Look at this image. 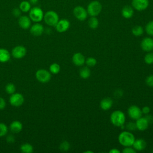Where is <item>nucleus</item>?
Here are the masks:
<instances>
[{"mask_svg":"<svg viewBox=\"0 0 153 153\" xmlns=\"http://www.w3.org/2000/svg\"><path fill=\"white\" fill-rule=\"evenodd\" d=\"M135 137L129 131H123L118 136L120 143L124 146H131L134 143Z\"/></svg>","mask_w":153,"mask_h":153,"instance_id":"nucleus-1","label":"nucleus"},{"mask_svg":"<svg viewBox=\"0 0 153 153\" xmlns=\"http://www.w3.org/2000/svg\"><path fill=\"white\" fill-rule=\"evenodd\" d=\"M110 121L114 126L117 127H121L126 122L125 114L120 110L115 111L111 114Z\"/></svg>","mask_w":153,"mask_h":153,"instance_id":"nucleus-2","label":"nucleus"},{"mask_svg":"<svg viewBox=\"0 0 153 153\" xmlns=\"http://www.w3.org/2000/svg\"><path fill=\"white\" fill-rule=\"evenodd\" d=\"M102 10V6L98 1H93L87 5V11L91 17H96L98 16Z\"/></svg>","mask_w":153,"mask_h":153,"instance_id":"nucleus-3","label":"nucleus"},{"mask_svg":"<svg viewBox=\"0 0 153 153\" xmlns=\"http://www.w3.org/2000/svg\"><path fill=\"white\" fill-rule=\"evenodd\" d=\"M43 19L47 25L55 27L59 20V15L56 11L50 10L47 11L44 14Z\"/></svg>","mask_w":153,"mask_h":153,"instance_id":"nucleus-4","label":"nucleus"},{"mask_svg":"<svg viewBox=\"0 0 153 153\" xmlns=\"http://www.w3.org/2000/svg\"><path fill=\"white\" fill-rule=\"evenodd\" d=\"M29 17L31 21L35 23L40 22L44 19V13L42 10L38 7H34L31 8L29 11Z\"/></svg>","mask_w":153,"mask_h":153,"instance_id":"nucleus-5","label":"nucleus"},{"mask_svg":"<svg viewBox=\"0 0 153 153\" xmlns=\"http://www.w3.org/2000/svg\"><path fill=\"white\" fill-rule=\"evenodd\" d=\"M36 79L42 83H47L50 81L51 78V72L45 69H39L35 74Z\"/></svg>","mask_w":153,"mask_h":153,"instance_id":"nucleus-6","label":"nucleus"},{"mask_svg":"<svg viewBox=\"0 0 153 153\" xmlns=\"http://www.w3.org/2000/svg\"><path fill=\"white\" fill-rule=\"evenodd\" d=\"M73 14L75 18L79 21L85 20L88 16L87 10L80 5L76 6L74 8L73 10Z\"/></svg>","mask_w":153,"mask_h":153,"instance_id":"nucleus-7","label":"nucleus"},{"mask_svg":"<svg viewBox=\"0 0 153 153\" xmlns=\"http://www.w3.org/2000/svg\"><path fill=\"white\" fill-rule=\"evenodd\" d=\"M24 102V97L20 93H13L10 97V104L15 107H19L22 105Z\"/></svg>","mask_w":153,"mask_h":153,"instance_id":"nucleus-8","label":"nucleus"},{"mask_svg":"<svg viewBox=\"0 0 153 153\" xmlns=\"http://www.w3.org/2000/svg\"><path fill=\"white\" fill-rule=\"evenodd\" d=\"M128 115L130 118L133 120H137L141 117L142 115V112L141 109L136 105L130 106L127 111Z\"/></svg>","mask_w":153,"mask_h":153,"instance_id":"nucleus-9","label":"nucleus"},{"mask_svg":"<svg viewBox=\"0 0 153 153\" xmlns=\"http://www.w3.org/2000/svg\"><path fill=\"white\" fill-rule=\"evenodd\" d=\"M149 5V0H132L131 6L135 10L141 11L146 10Z\"/></svg>","mask_w":153,"mask_h":153,"instance_id":"nucleus-10","label":"nucleus"},{"mask_svg":"<svg viewBox=\"0 0 153 153\" xmlns=\"http://www.w3.org/2000/svg\"><path fill=\"white\" fill-rule=\"evenodd\" d=\"M11 54L13 57L15 59H22L25 56L26 54V49L24 46L18 45L13 48Z\"/></svg>","mask_w":153,"mask_h":153,"instance_id":"nucleus-11","label":"nucleus"},{"mask_svg":"<svg viewBox=\"0 0 153 153\" xmlns=\"http://www.w3.org/2000/svg\"><path fill=\"white\" fill-rule=\"evenodd\" d=\"M141 48L146 52L153 50V39L150 37L144 38L140 42Z\"/></svg>","mask_w":153,"mask_h":153,"instance_id":"nucleus-12","label":"nucleus"},{"mask_svg":"<svg viewBox=\"0 0 153 153\" xmlns=\"http://www.w3.org/2000/svg\"><path fill=\"white\" fill-rule=\"evenodd\" d=\"M70 26V22L68 20L63 19L61 20H59L57 23L56 24L55 27L56 30L58 32L62 33L66 32Z\"/></svg>","mask_w":153,"mask_h":153,"instance_id":"nucleus-13","label":"nucleus"},{"mask_svg":"<svg viewBox=\"0 0 153 153\" xmlns=\"http://www.w3.org/2000/svg\"><path fill=\"white\" fill-rule=\"evenodd\" d=\"M44 30V26L41 23H39V22L35 23L30 28V33L35 36L41 35L43 33Z\"/></svg>","mask_w":153,"mask_h":153,"instance_id":"nucleus-14","label":"nucleus"},{"mask_svg":"<svg viewBox=\"0 0 153 153\" xmlns=\"http://www.w3.org/2000/svg\"><path fill=\"white\" fill-rule=\"evenodd\" d=\"M18 23L21 28L27 29L31 26V20L27 16H20L19 18Z\"/></svg>","mask_w":153,"mask_h":153,"instance_id":"nucleus-15","label":"nucleus"},{"mask_svg":"<svg viewBox=\"0 0 153 153\" xmlns=\"http://www.w3.org/2000/svg\"><path fill=\"white\" fill-rule=\"evenodd\" d=\"M136 128L140 131H144L146 130L149 126V122L146 117H140L136 120Z\"/></svg>","mask_w":153,"mask_h":153,"instance_id":"nucleus-16","label":"nucleus"},{"mask_svg":"<svg viewBox=\"0 0 153 153\" xmlns=\"http://www.w3.org/2000/svg\"><path fill=\"white\" fill-rule=\"evenodd\" d=\"M72 60L74 64L78 66H82L85 62V59L84 56L81 53H75L72 56Z\"/></svg>","mask_w":153,"mask_h":153,"instance_id":"nucleus-17","label":"nucleus"},{"mask_svg":"<svg viewBox=\"0 0 153 153\" xmlns=\"http://www.w3.org/2000/svg\"><path fill=\"white\" fill-rule=\"evenodd\" d=\"M133 148L136 151H143L145 149L146 146V142L143 139H135L133 144Z\"/></svg>","mask_w":153,"mask_h":153,"instance_id":"nucleus-18","label":"nucleus"},{"mask_svg":"<svg viewBox=\"0 0 153 153\" xmlns=\"http://www.w3.org/2000/svg\"><path fill=\"white\" fill-rule=\"evenodd\" d=\"M134 14L133 8L130 5H125L121 10V14L125 19H130Z\"/></svg>","mask_w":153,"mask_h":153,"instance_id":"nucleus-19","label":"nucleus"},{"mask_svg":"<svg viewBox=\"0 0 153 153\" xmlns=\"http://www.w3.org/2000/svg\"><path fill=\"white\" fill-rule=\"evenodd\" d=\"M23 128V125L19 121H13L10 126V129L13 133H18L22 131Z\"/></svg>","mask_w":153,"mask_h":153,"instance_id":"nucleus-20","label":"nucleus"},{"mask_svg":"<svg viewBox=\"0 0 153 153\" xmlns=\"http://www.w3.org/2000/svg\"><path fill=\"white\" fill-rule=\"evenodd\" d=\"M113 104L112 99L110 97H106L103 99L100 103V106L102 109L104 111H107L109 109Z\"/></svg>","mask_w":153,"mask_h":153,"instance_id":"nucleus-21","label":"nucleus"},{"mask_svg":"<svg viewBox=\"0 0 153 153\" xmlns=\"http://www.w3.org/2000/svg\"><path fill=\"white\" fill-rule=\"evenodd\" d=\"M10 59V52L5 48H0V62L6 63Z\"/></svg>","mask_w":153,"mask_h":153,"instance_id":"nucleus-22","label":"nucleus"},{"mask_svg":"<svg viewBox=\"0 0 153 153\" xmlns=\"http://www.w3.org/2000/svg\"><path fill=\"white\" fill-rule=\"evenodd\" d=\"M19 8L22 12L27 13L31 9V4L29 1H23L20 3Z\"/></svg>","mask_w":153,"mask_h":153,"instance_id":"nucleus-23","label":"nucleus"},{"mask_svg":"<svg viewBox=\"0 0 153 153\" xmlns=\"http://www.w3.org/2000/svg\"><path fill=\"white\" fill-rule=\"evenodd\" d=\"M91 74L90 69L87 66L82 67L79 71V76L82 79H87L90 77Z\"/></svg>","mask_w":153,"mask_h":153,"instance_id":"nucleus-24","label":"nucleus"},{"mask_svg":"<svg viewBox=\"0 0 153 153\" xmlns=\"http://www.w3.org/2000/svg\"><path fill=\"white\" fill-rule=\"evenodd\" d=\"M20 150L23 153H31L33 152V148L31 144L25 143L21 145Z\"/></svg>","mask_w":153,"mask_h":153,"instance_id":"nucleus-25","label":"nucleus"},{"mask_svg":"<svg viewBox=\"0 0 153 153\" xmlns=\"http://www.w3.org/2000/svg\"><path fill=\"white\" fill-rule=\"evenodd\" d=\"M88 26L93 29H96L99 26V20L96 17H91L88 21Z\"/></svg>","mask_w":153,"mask_h":153,"instance_id":"nucleus-26","label":"nucleus"},{"mask_svg":"<svg viewBox=\"0 0 153 153\" xmlns=\"http://www.w3.org/2000/svg\"><path fill=\"white\" fill-rule=\"evenodd\" d=\"M131 32L133 34V35H134L136 36H139L143 34V29L141 26L136 25V26H134L132 28Z\"/></svg>","mask_w":153,"mask_h":153,"instance_id":"nucleus-27","label":"nucleus"},{"mask_svg":"<svg viewBox=\"0 0 153 153\" xmlns=\"http://www.w3.org/2000/svg\"><path fill=\"white\" fill-rule=\"evenodd\" d=\"M50 72L53 74H57L60 71V66L58 63H52L49 68Z\"/></svg>","mask_w":153,"mask_h":153,"instance_id":"nucleus-28","label":"nucleus"},{"mask_svg":"<svg viewBox=\"0 0 153 153\" xmlns=\"http://www.w3.org/2000/svg\"><path fill=\"white\" fill-rule=\"evenodd\" d=\"M144 61L148 65L153 64V53L150 51L146 54L144 57Z\"/></svg>","mask_w":153,"mask_h":153,"instance_id":"nucleus-29","label":"nucleus"},{"mask_svg":"<svg viewBox=\"0 0 153 153\" xmlns=\"http://www.w3.org/2000/svg\"><path fill=\"white\" fill-rule=\"evenodd\" d=\"M145 31L150 36H153V20L149 22L145 26Z\"/></svg>","mask_w":153,"mask_h":153,"instance_id":"nucleus-30","label":"nucleus"},{"mask_svg":"<svg viewBox=\"0 0 153 153\" xmlns=\"http://www.w3.org/2000/svg\"><path fill=\"white\" fill-rule=\"evenodd\" d=\"M5 91L9 94H12L16 91V86L12 83H8L5 86Z\"/></svg>","mask_w":153,"mask_h":153,"instance_id":"nucleus-31","label":"nucleus"},{"mask_svg":"<svg viewBox=\"0 0 153 153\" xmlns=\"http://www.w3.org/2000/svg\"><path fill=\"white\" fill-rule=\"evenodd\" d=\"M85 63L86 65L89 67H93L97 63V60L95 58L93 57H89L86 60Z\"/></svg>","mask_w":153,"mask_h":153,"instance_id":"nucleus-32","label":"nucleus"},{"mask_svg":"<svg viewBox=\"0 0 153 153\" xmlns=\"http://www.w3.org/2000/svg\"><path fill=\"white\" fill-rule=\"evenodd\" d=\"M69 148H70V144L68 141H66V140L63 141L60 143V146H59V149L62 152H66V151H68Z\"/></svg>","mask_w":153,"mask_h":153,"instance_id":"nucleus-33","label":"nucleus"},{"mask_svg":"<svg viewBox=\"0 0 153 153\" xmlns=\"http://www.w3.org/2000/svg\"><path fill=\"white\" fill-rule=\"evenodd\" d=\"M8 132V127L4 123H0V137L5 136Z\"/></svg>","mask_w":153,"mask_h":153,"instance_id":"nucleus-34","label":"nucleus"},{"mask_svg":"<svg viewBox=\"0 0 153 153\" xmlns=\"http://www.w3.org/2000/svg\"><path fill=\"white\" fill-rule=\"evenodd\" d=\"M145 81L148 86L153 87V75H150L148 76L147 78H146Z\"/></svg>","mask_w":153,"mask_h":153,"instance_id":"nucleus-35","label":"nucleus"},{"mask_svg":"<svg viewBox=\"0 0 153 153\" xmlns=\"http://www.w3.org/2000/svg\"><path fill=\"white\" fill-rule=\"evenodd\" d=\"M126 128L129 130V131H133L136 129V123H133V122H129L126 125Z\"/></svg>","mask_w":153,"mask_h":153,"instance_id":"nucleus-36","label":"nucleus"},{"mask_svg":"<svg viewBox=\"0 0 153 153\" xmlns=\"http://www.w3.org/2000/svg\"><path fill=\"white\" fill-rule=\"evenodd\" d=\"M136 151L131 146H126L123 150V153H135Z\"/></svg>","mask_w":153,"mask_h":153,"instance_id":"nucleus-37","label":"nucleus"},{"mask_svg":"<svg viewBox=\"0 0 153 153\" xmlns=\"http://www.w3.org/2000/svg\"><path fill=\"white\" fill-rule=\"evenodd\" d=\"M21 13L22 11L19 8H15L12 11L13 15L16 17H19L21 16Z\"/></svg>","mask_w":153,"mask_h":153,"instance_id":"nucleus-38","label":"nucleus"},{"mask_svg":"<svg viewBox=\"0 0 153 153\" xmlns=\"http://www.w3.org/2000/svg\"><path fill=\"white\" fill-rule=\"evenodd\" d=\"M142 110V114H148L149 112H150V108L148 106H145L144 107L142 108V109H141Z\"/></svg>","mask_w":153,"mask_h":153,"instance_id":"nucleus-39","label":"nucleus"},{"mask_svg":"<svg viewBox=\"0 0 153 153\" xmlns=\"http://www.w3.org/2000/svg\"><path fill=\"white\" fill-rule=\"evenodd\" d=\"M5 106H6V102L5 100L2 97H0V110L4 109Z\"/></svg>","mask_w":153,"mask_h":153,"instance_id":"nucleus-40","label":"nucleus"},{"mask_svg":"<svg viewBox=\"0 0 153 153\" xmlns=\"http://www.w3.org/2000/svg\"><path fill=\"white\" fill-rule=\"evenodd\" d=\"M7 141L8 143H13L14 141V137L13 135H8L7 137Z\"/></svg>","mask_w":153,"mask_h":153,"instance_id":"nucleus-41","label":"nucleus"},{"mask_svg":"<svg viewBox=\"0 0 153 153\" xmlns=\"http://www.w3.org/2000/svg\"><path fill=\"white\" fill-rule=\"evenodd\" d=\"M109 153H120V151L117 148H113L109 151Z\"/></svg>","mask_w":153,"mask_h":153,"instance_id":"nucleus-42","label":"nucleus"},{"mask_svg":"<svg viewBox=\"0 0 153 153\" xmlns=\"http://www.w3.org/2000/svg\"><path fill=\"white\" fill-rule=\"evenodd\" d=\"M29 2L31 5H35L38 2V0H29Z\"/></svg>","mask_w":153,"mask_h":153,"instance_id":"nucleus-43","label":"nucleus"},{"mask_svg":"<svg viewBox=\"0 0 153 153\" xmlns=\"http://www.w3.org/2000/svg\"><path fill=\"white\" fill-rule=\"evenodd\" d=\"M84 153H88V152L93 153V151H84Z\"/></svg>","mask_w":153,"mask_h":153,"instance_id":"nucleus-44","label":"nucleus"},{"mask_svg":"<svg viewBox=\"0 0 153 153\" xmlns=\"http://www.w3.org/2000/svg\"><path fill=\"white\" fill-rule=\"evenodd\" d=\"M152 152H153V151H152Z\"/></svg>","mask_w":153,"mask_h":153,"instance_id":"nucleus-45","label":"nucleus"}]
</instances>
